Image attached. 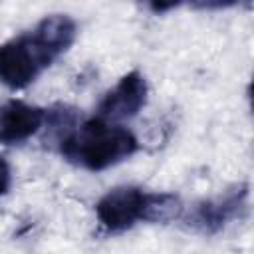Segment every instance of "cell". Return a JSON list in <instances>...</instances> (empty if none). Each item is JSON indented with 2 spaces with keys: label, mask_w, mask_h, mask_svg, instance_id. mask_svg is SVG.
Masks as SVG:
<instances>
[{
  "label": "cell",
  "mask_w": 254,
  "mask_h": 254,
  "mask_svg": "<svg viewBox=\"0 0 254 254\" xmlns=\"http://www.w3.org/2000/svg\"><path fill=\"white\" fill-rule=\"evenodd\" d=\"M137 149L139 141L127 127L113 125L99 117L87 119L77 129L67 131L60 141V151L65 161L87 171L109 169L131 157Z\"/></svg>",
  "instance_id": "7a4b0ae2"
},
{
  "label": "cell",
  "mask_w": 254,
  "mask_h": 254,
  "mask_svg": "<svg viewBox=\"0 0 254 254\" xmlns=\"http://www.w3.org/2000/svg\"><path fill=\"white\" fill-rule=\"evenodd\" d=\"M77 36V24L65 14L42 18L32 30L0 44V81L10 89L28 87L69 50Z\"/></svg>",
  "instance_id": "6da1fadb"
},
{
  "label": "cell",
  "mask_w": 254,
  "mask_h": 254,
  "mask_svg": "<svg viewBox=\"0 0 254 254\" xmlns=\"http://www.w3.org/2000/svg\"><path fill=\"white\" fill-rule=\"evenodd\" d=\"M147 200L149 192L139 187H117L97 200L95 214L107 232H123L139 220H145Z\"/></svg>",
  "instance_id": "3957f363"
},
{
  "label": "cell",
  "mask_w": 254,
  "mask_h": 254,
  "mask_svg": "<svg viewBox=\"0 0 254 254\" xmlns=\"http://www.w3.org/2000/svg\"><path fill=\"white\" fill-rule=\"evenodd\" d=\"M246 198H248V187L240 185L216 198H208L194 204L189 220L194 228L202 232H216L238 216V212L246 206Z\"/></svg>",
  "instance_id": "8992f818"
},
{
  "label": "cell",
  "mask_w": 254,
  "mask_h": 254,
  "mask_svg": "<svg viewBox=\"0 0 254 254\" xmlns=\"http://www.w3.org/2000/svg\"><path fill=\"white\" fill-rule=\"evenodd\" d=\"M147 81L141 71L133 69L125 73L113 89H109L99 107H97V117L103 121H121V119H131L135 117L147 103Z\"/></svg>",
  "instance_id": "277c9868"
},
{
  "label": "cell",
  "mask_w": 254,
  "mask_h": 254,
  "mask_svg": "<svg viewBox=\"0 0 254 254\" xmlns=\"http://www.w3.org/2000/svg\"><path fill=\"white\" fill-rule=\"evenodd\" d=\"M10 185H12V171H10V165L4 157H0V196L6 194L10 190Z\"/></svg>",
  "instance_id": "52a82bcc"
},
{
  "label": "cell",
  "mask_w": 254,
  "mask_h": 254,
  "mask_svg": "<svg viewBox=\"0 0 254 254\" xmlns=\"http://www.w3.org/2000/svg\"><path fill=\"white\" fill-rule=\"evenodd\" d=\"M175 6H177L175 2H171V4H157V2H155V4H149V8H151L153 12H165V10H171V8H175Z\"/></svg>",
  "instance_id": "ba28073f"
},
{
  "label": "cell",
  "mask_w": 254,
  "mask_h": 254,
  "mask_svg": "<svg viewBox=\"0 0 254 254\" xmlns=\"http://www.w3.org/2000/svg\"><path fill=\"white\" fill-rule=\"evenodd\" d=\"M46 109L10 99L0 105V143L20 145L36 135L46 123Z\"/></svg>",
  "instance_id": "5b68a950"
}]
</instances>
